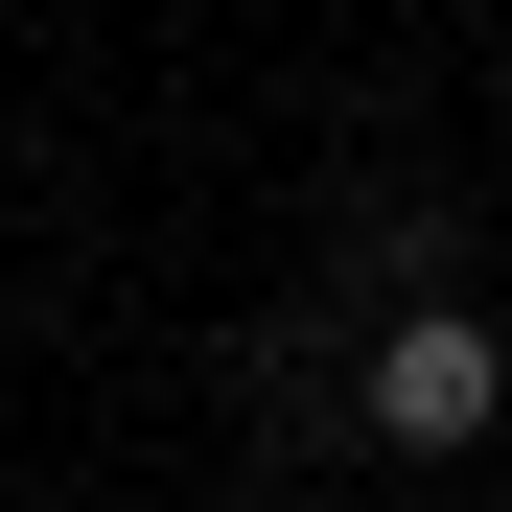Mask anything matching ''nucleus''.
Listing matches in <instances>:
<instances>
[{"instance_id": "f257e3e1", "label": "nucleus", "mask_w": 512, "mask_h": 512, "mask_svg": "<svg viewBox=\"0 0 512 512\" xmlns=\"http://www.w3.org/2000/svg\"><path fill=\"white\" fill-rule=\"evenodd\" d=\"M350 419H373L396 466H466L489 419H512V326H489V303H396L373 373H350Z\"/></svg>"}]
</instances>
